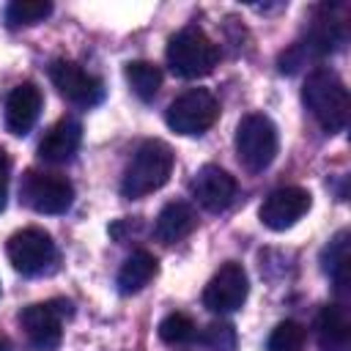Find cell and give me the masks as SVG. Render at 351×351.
I'll list each match as a JSON object with an SVG mask.
<instances>
[{"instance_id":"1","label":"cell","mask_w":351,"mask_h":351,"mask_svg":"<svg viewBox=\"0 0 351 351\" xmlns=\"http://www.w3.org/2000/svg\"><path fill=\"white\" fill-rule=\"evenodd\" d=\"M302 101L326 134H335L348 123V90L332 69H315L307 74Z\"/></svg>"},{"instance_id":"2","label":"cell","mask_w":351,"mask_h":351,"mask_svg":"<svg viewBox=\"0 0 351 351\" xmlns=\"http://www.w3.org/2000/svg\"><path fill=\"white\" fill-rule=\"evenodd\" d=\"M173 162H176V154L165 140H145L123 170L121 195L129 200H137L162 189L173 173Z\"/></svg>"},{"instance_id":"3","label":"cell","mask_w":351,"mask_h":351,"mask_svg":"<svg viewBox=\"0 0 351 351\" xmlns=\"http://www.w3.org/2000/svg\"><path fill=\"white\" fill-rule=\"evenodd\" d=\"M217 63H219V49L197 25L181 27L167 41V66L173 69V74L184 80L206 77L214 71Z\"/></svg>"},{"instance_id":"4","label":"cell","mask_w":351,"mask_h":351,"mask_svg":"<svg viewBox=\"0 0 351 351\" xmlns=\"http://www.w3.org/2000/svg\"><path fill=\"white\" fill-rule=\"evenodd\" d=\"M277 126L263 112H250L236 126V156L247 173H263L277 156Z\"/></svg>"},{"instance_id":"5","label":"cell","mask_w":351,"mask_h":351,"mask_svg":"<svg viewBox=\"0 0 351 351\" xmlns=\"http://www.w3.org/2000/svg\"><path fill=\"white\" fill-rule=\"evenodd\" d=\"M219 118V101L211 90L206 88H192L186 93H181L178 99L170 101L165 121L176 134H203L214 126V121Z\"/></svg>"},{"instance_id":"6","label":"cell","mask_w":351,"mask_h":351,"mask_svg":"<svg viewBox=\"0 0 351 351\" xmlns=\"http://www.w3.org/2000/svg\"><path fill=\"white\" fill-rule=\"evenodd\" d=\"M19 195L25 206H30L38 214H63L74 203V186L60 173H44V170H27L19 184Z\"/></svg>"},{"instance_id":"7","label":"cell","mask_w":351,"mask_h":351,"mask_svg":"<svg viewBox=\"0 0 351 351\" xmlns=\"http://www.w3.org/2000/svg\"><path fill=\"white\" fill-rule=\"evenodd\" d=\"M5 252H8L11 266L16 271L27 274V277L47 271L55 263V258H58L52 236L47 230H41V228H22V230H16L8 239Z\"/></svg>"},{"instance_id":"8","label":"cell","mask_w":351,"mask_h":351,"mask_svg":"<svg viewBox=\"0 0 351 351\" xmlns=\"http://www.w3.org/2000/svg\"><path fill=\"white\" fill-rule=\"evenodd\" d=\"M49 80L58 88V93L77 107H96L104 99V82L74 60H55L49 66Z\"/></svg>"},{"instance_id":"9","label":"cell","mask_w":351,"mask_h":351,"mask_svg":"<svg viewBox=\"0 0 351 351\" xmlns=\"http://www.w3.org/2000/svg\"><path fill=\"white\" fill-rule=\"evenodd\" d=\"M247 293H250V280L244 266L228 261L203 288V304L211 313H233L247 302Z\"/></svg>"},{"instance_id":"10","label":"cell","mask_w":351,"mask_h":351,"mask_svg":"<svg viewBox=\"0 0 351 351\" xmlns=\"http://www.w3.org/2000/svg\"><path fill=\"white\" fill-rule=\"evenodd\" d=\"M63 310L55 307V302L30 304L19 313V324L25 329V337L33 351H58L63 340Z\"/></svg>"},{"instance_id":"11","label":"cell","mask_w":351,"mask_h":351,"mask_svg":"<svg viewBox=\"0 0 351 351\" xmlns=\"http://www.w3.org/2000/svg\"><path fill=\"white\" fill-rule=\"evenodd\" d=\"M313 206V197L307 189L302 186H282V189H274L258 208V217L261 222L269 228V230H285L291 225H296Z\"/></svg>"},{"instance_id":"12","label":"cell","mask_w":351,"mask_h":351,"mask_svg":"<svg viewBox=\"0 0 351 351\" xmlns=\"http://www.w3.org/2000/svg\"><path fill=\"white\" fill-rule=\"evenodd\" d=\"M192 195L206 211L219 214L236 197V178L219 165H203L192 178Z\"/></svg>"},{"instance_id":"13","label":"cell","mask_w":351,"mask_h":351,"mask_svg":"<svg viewBox=\"0 0 351 351\" xmlns=\"http://www.w3.org/2000/svg\"><path fill=\"white\" fill-rule=\"evenodd\" d=\"M80 143H82V126L77 118L66 115L47 129V134L38 143V156L49 165H63L74 159V154L80 151Z\"/></svg>"},{"instance_id":"14","label":"cell","mask_w":351,"mask_h":351,"mask_svg":"<svg viewBox=\"0 0 351 351\" xmlns=\"http://www.w3.org/2000/svg\"><path fill=\"white\" fill-rule=\"evenodd\" d=\"M41 112V90L36 82H19L5 99V126L11 134H27Z\"/></svg>"},{"instance_id":"15","label":"cell","mask_w":351,"mask_h":351,"mask_svg":"<svg viewBox=\"0 0 351 351\" xmlns=\"http://www.w3.org/2000/svg\"><path fill=\"white\" fill-rule=\"evenodd\" d=\"M315 337L321 351H351V321L346 307L326 304L315 318Z\"/></svg>"},{"instance_id":"16","label":"cell","mask_w":351,"mask_h":351,"mask_svg":"<svg viewBox=\"0 0 351 351\" xmlns=\"http://www.w3.org/2000/svg\"><path fill=\"white\" fill-rule=\"evenodd\" d=\"M195 228H197V214H195V208H192L189 203H184V200H173V203H167V206L159 211V217H156V222H154V236H156L162 244H176V241L186 239Z\"/></svg>"},{"instance_id":"17","label":"cell","mask_w":351,"mask_h":351,"mask_svg":"<svg viewBox=\"0 0 351 351\" xmlns=\"http://www.w3.org/2000/svg\"><path fill=\"white\" fill-rule=\"evenodd\" d=\"M156 271H159V261L148 250H137V252H132L123 261V266L118 271V280H115L118 282V291L123 296L137 293V291H143L156 277Z\"/></svg>"},{"instance_id":"18","label":"cell","mask_w":351,"mask_h":351,"mask_svg":"<svg viewBox=\"0 0 351 351\" xmlns=\"http://www.w3.org/2000/svg\"><path fill=\"white\" fill-rule=\"evenodd\" d=\"M123 77H126L129 88L143 101H151L159 93V88H162V71H159V66H154L148 60H132V63H126Z\"/></svg>"},{"instance_id":"19","label":"cell","mask_w":351,"mask_h":351,"mask_svg":"<svg viewBox=\"0 0 351 351\" xmlns=\"http://www.w3.org/2000/svg\"><path fill=\"white\" fill-rule=\"evenodd\" d=\"M321 261H324V271H329L335 277L337 288H346L348 285V233L346 230H340L329 241Z\"/></svg>"},{"instance_id":"20","label":"cell","mask_w":351,"mask_h":351,"mask_svg":"<svg viewBox=\"0 0 351 351\" xmlns=\"http://www.w3.org/2000/svg\"><path fill=\"white\" fill-rule=\"evenodd\" d=\"M49 14H52V3H47V0H14V3L5 5V22L11 27L38 25Z\"/></svg>"},{"instance_id":"21","label":"cell","mask_w":351,"mask_h":351,"mask_svg":"<svg viewBox=\"0 0 351 351\" xmlns=\"http://www.w3.org/2000/svg\"><path fill=\"white\" fill-rule=\"evenodd\" d=\"M195 335H197V326L186 313H170L159 321V337L167 346L189 343V340H195Z\"/></svg>"},{"instance_id":"22","label":"cell","mask_w":351,"mask_h":351,"mask_svg":"<svg viewBox=\"0 0 351 351\" xmlns=\"http://www.w3.org/2000/svg\"><path fill=\"white\" fill-rule=\"evenodd\" d=\"M304 340H307V332L302 324L296 321H282L274 326V332L269 335V343H266V351H304Z\"/></svg>"},{"instance_id":"23","label":"cell","mask_w":351,"mask_h":351,"mask_svg":"<svg viewBox=\"0 0 351 351\" xmlns=\"http://www.w3.org/2000/svg\"><path fill=\"white\" fill-rule=\"evenodd\" d=\"M200 343L208 348V351H236L239 346V337H236V329L225 321H217V324H208L200 335Z\"/></svg>"},{"instance_id":"24","label":"cell","mask_w":351,"mask_h":351,"mask_svg":"<svg viewBox=\"0 0 351 351\" xmlns=\"http://www.w3.org/2000/svg\"><path fill=\"white\" fill-rule=\"evenodd\" d=\"M8 181H11V159L5 148H0V211L5 208V200H8Z\"/></svg>"},{"instance_id":"25","label":"cell","mask_w":351,"mask_h":351,"mask_svg":"<svg viewBox=\"0 0 351 351\" xmlns=\"http://www.w3.org/2000/svg\"><path fill=\"white\" fill-rule=\"evenodd\" d=\"M0 351H11V343L5 337H0Z\"/></svg>"}]
</instances>
